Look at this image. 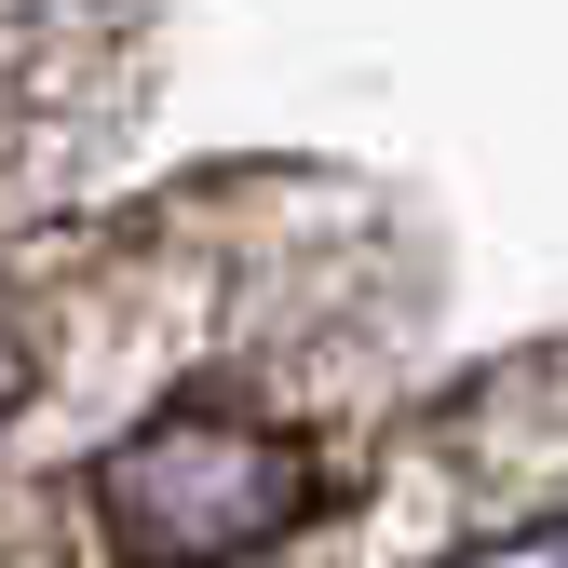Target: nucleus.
I'll return each instance as SVG.
<instances>
[{"label":"nucleus","mask_w":568,"mask_h":568,"mask_svg":"<svg viewBox=\"0 0 568 568\" xmlns=\"http://www.w3.org/2000/svg\"><path fill=\"white\" fill-rule=\"evenodd\" d=\"M338 434L325 406L271 393L257 366L176 379L163 406H135L82 474V528L109 568H257L271 541H298L325 515Z\"/></svg>","instance_id":"nucleus-1"},{"label":"nucleus","mask_w":568,"mask_h":568,"mask_svg":"<svg viewBox=\"0 0 568 568\" xmlns=\"http://www.w3.org/2000/svg\"><path fill=\"white\" fill-rule=\"evenodd\" d=\"M434 568H568V447H541L528 501H515V515H474Z\"/></svg>","instance_id":"nucleus-2"},{"label":"nucleus","mask_w":568,"mask_h":568,"mask_svg":"<svg viewBox=\"0 0 568 568\" xmlns=\"http://www.w3.org/2000/svg\"><path fill=\"white\" fill-rule=\"evenodd\" d=\"M41 393H54V366H41V312L0 284V447H14V419H28Z\"/></svg>","instance_id":"nucleus-3"}]
</instances>
